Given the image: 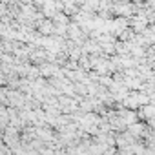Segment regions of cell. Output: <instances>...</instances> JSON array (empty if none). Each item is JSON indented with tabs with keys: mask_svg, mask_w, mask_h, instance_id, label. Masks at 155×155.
<instances>
[{
	"mask_svg": "<svg viewBox=\"0 0 155 155\" xmlns=\"http://www.w3.org/2000/svg\"><path fill=\"white\" fill-rule=\"evenodd\" d=\"M144 117H146V119H155V108H153V106L144 108Z\"/></svg>",
	"mask_w": 155,
	"mask_h": 155,
	"instance_id": "cell-1",
	"label": "cell"
}]
</instances>
